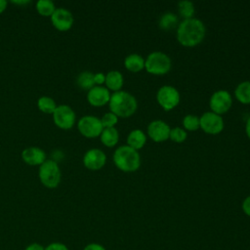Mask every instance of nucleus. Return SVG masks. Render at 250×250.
Listing matches in <instances>:
<instances>
[{
	"mask_svg": "<svg viewBox=\"0 0 250 250\" xmlns=\"http://www.w3.org/2000/svg\"><path fill=\"white\" fill-rule=\"evenodd\" d=\"M206 27L202 21L196 18L183 20L177 27V39L185 47H193L205 37Z\"/></svg>",
	"mask_w": 250,
	"mask_h": 250,
	"instance_id": "f257e3e1",
	"label": "nucleus"
},
{
	"mask_svg": "<svg viewBox=\"0 0 250 250\" xmlns=\"http://www.w3.org/2000/svg\"><path fill=\"white\" fill-rule=\"evenodd\" d=\"M109 109L118 117H129L135 113L138 107L136 98L127 91H116L110 95Z\"/></svg>",
	"mask_w": 250,
	"mask_h": 250,
	"instance_id": "f03ea898",
	"label": "nucleus"
},
{
	"mask_svg": "<svg viewBox=\"0 0 250 250\" xmlns=\"http://www.w3.org/2000/svg\"><path fill=\"white\" fill-rule=\"evenodd\" d=\"M112 158L115 166L123 172H134L141 165L140 153L128 145L117 147Z\"/></svg>",
	"mask_w": 250,
	"mask_h": 250,
	"instance_id": "7ed1b4c3",
	"label": "nucleus"
},
{
	"mask_svg": "<svg viewBox=\"0 0 250 250\" xmlns=\"http://www.w3.org/2000/svg\"><path fill=\"white\" fill-rule=\"evenodd\" d=\"M38 177L41 184L48 188H56L62 179V172L59 164L53 159H46L39 166Z\"/></svg>",
	"mask_w": 250,
	"mask_h": 250,
	"instance_id": "20e7f679",
	"label": "nucleus"
},
{
	"mask_svg": "<svg viewBox=\"0 0 250 250\" xmlns=\"http://www.w3.org/2000/svg\"><path fill=\"white\" fill-rule=\"evenodd\" d=\"M172 66L170 57L160 51H154L150 53L146 61L145 67L147 72L155 75H161L167 73Z\"/></svg>",
	"mask_w": 250,
	"mask_h": 250,
	"instance_id": "39448f33",
	"label": "nucleus"
},
{
	"mask_svg": "<svg viewBox=\"0 0 250 250\" xmlns=\"http://www.w3.org/2000/svg\"><path fill=\"white\" fill-rule=\"evenodd\" d=\"M77 129L80 134L86 138H96L102 134L104 127L101 119L97 116L84 115L78 120Z\"/></svg>",
	"mask_w": 250,
	"mask_h": 250,
	"instance_id": "423d86ee",
	"label": "nucleus"
},
{
	"mask_svg": "<svg viewBox=\"0 0 250 250\" xmlns=\"http://www.w3.org/2000/svg\"><path fill=\"white\" fill-rule=\"evenodd\" d=\"M53 121L55 125L62 130H68L73 127L76 120L74 110L67 104H60L55 109Z\"/></svg>",
	"mask_w": 250,
	"mask_h": 250,
	"instance_id": "0eeeda50",
	"label": "nucleus"
},
{
	"mask_svg": "<svg viewBox=\"0 0 250 250\" xmlns=\"http://www.w3.org/2000/svg\"><path fill=\"white\" fill-rule=\"evenodd\" d=\"M156 100L165 110H170L179 104L180 93L171 85H163L156 93Z\"/></svg>",
	"mask_w": 250,
	"mask_h": 250,
	"instance_id": "6e6552de",
	"label": "nucleus"
},
{
	"mask_svg": "<svg viewBox=\"0 0 250 250\" xmlns=\"http://www.w3.org/2000/svg\"><path fill=\"white\" fill-rule=\"evenodd\" d=\"M199 125L207 134L216 135L224 129V120L221 115L213 111H206L199 117Z\"/></svg>",
	"mask_w": 250,
	"mask_h": 250,
	"instance_id": "1a4fd4ad",
	"label": "nucleus"
},
{
	"mask_svg": "<svg viewBox=\"0 0 250 250\" xmlns=\"http://www.w3.org/2000/svg\"><path fill=\"white\" fill-rule=\"evenodd\" d=\"M232 104V99L227 90H218L212 94L209 101L210 108L213 112L217 114H222L227 112Z\"/></svg>",
	"mask_w": 250,
	"mask_h": 250,
	"instance_id": "9d476101",
	"label": "nucleus"
},
{
	"mask_svg": "<svg viewBox=\"0 0 250 250\" xmlns=\"http://www.w3.org/2000/svg\"><path fill=\"white\" fill-rule=\"evenodd\" d=\"M50 18L53 26L60 31L70 29L74 21L71 12L65 8H57Z\"/></svg>",
	"mask_w": 250,
	"mask_h": 250,
	"instance_id": "9b49d317",
	"label": "nucleus"
},
{
	"mask_svg": "<svg viewBox=\"0 0 250 250\" xmlns=\"http://www.w3.org/2000/svg\"><path fill=\"white\" fill-rule=\"evenodd\" d=\"M105 153L99 148H91L87 150L83 156V164L89 170H100L105 164Z\"/></svg>",
	"mask_w": 250,
	"mask_h": 250,
	"instance_id": "f8f14e48",
	"label": "nucleus"
},
{
	"mask_svg": "<svg viewBox=\"0 0 250 250\" xmlns=\"http://www.w3.org/2000/svg\"><path fill=\"white\" fill-rule=\"evenodd\" d=\"M170 126L163 120H153L147 126V134L154 142H164L169 138Z\"/></svg>",
	"mask_w": 250,
	"mask_h": 250,
	"instance_id": "ddd939ff",
	"label": "nucleus"
},
{
	"mask_svg": "<svg viewBox=\"0 0 250 250\" xmlns=\"http://www.w3.org/2000/svg\"><path fill=\"white\" fill-rule=\"evenodd\" d=\"M110 93L106 87L95 85L87 93V101L93 106H102L109 102Z\"/></svg>",
	"mask_w": 250,
	"mask_h": 250,
	"instance_id": "4468645a",
	"label": "nucleus"
},
{
	"mask_svg": "<svg viewBox=\"0 0 250 250\" xmlns=\"http://www.w3.org/2000/svg\"><path fill=\"white\" fill-rule=\"evenodd\" d=\"M22 160L30 166H40L46 161V152L39 146H28L21 152Z\"/></svg>",
	"mask_w": 250,
	"mask_h": 250,
	"instance_id": "2eb2a0df",
	"label": "nucleus"
},
{
	"mask_svg": "<svg viewBox=\"0 0 250 250\" xmlns=\"http://www.w3.org/2000/svg\"><path fill=\"white\" fill-rule=\"evenodd\" d=\"M123 75L118 70H110L105 74V86L108 90H112L114 92L120 91L123 86Z\"/></svg>",
	"mask_w": 250,
	"mask_h": 250,
	"instance_id": "dca6fc26",
	"label": "nucleus"
},
{
	"mask_svg": "<svg viewBox=\"0 0 250 250\" xmlns=\"http://www.w3.org/2000/svg\"><path fill=\"white\" fill-rule=\"evenodd\" d=\"M146 142V134L144 133L143 130L141 129H134L132 130L128 137H127V144L129 146L135 148V149H140L142 148Z\"/></svg>",
	"mask_w": 250,
	"mask_h": 250,
	"instance_id": "f3484780",
	"label": "nucleus"
},
{
	"mask_svg": "<svg viewBox=\"0 0 250 250\" xmlns=\"http://www.w3.org/2000/svg\"><path fill=\"white\" fill-rule=\"evenodd\" d=\"M124 65L128 70L132 72H138L145 67V59L141 55L133 53L125 58Z\"/></svg>",
	"mask_w": 250,
	"mask_h": 250,
	"instance_id": "a211bd4d",
	"label": "nucleus"
},
{
	"mask_svg": "<svg viewBox=\"0 0 250 250\" xmlns=\"http://www.w3.org/2000/svg\"><path fill=\"white\" fill-rule=\"evenodd\" d=\"M101 142L108 147L114 146L118 140H119V134L116 128L111 127V128H104L102 134L100 135Z\"/></svg>",
	"mask_w": 250,
	"mask_h": 250,
	"instance_id": "6ab92c4d",
	"label": "nucleus"
},
{
	"mask_svg": "<svg viewBox=\"0 0 250 250\" xmlns=\"http://www.w3.org/2000/svg\"><path fill=\"white\" fill-rule=\"evenodd\" d=\"M179 24L178 17L172 12H166L161 15L158 21V25L163 30H170Z\"/></svg>",
	"mask_w": 250,
	"mask_h": 250,
	"instance_id": "aec40b11",
	"label": "nucleus"
},
{
	"mask_svg": "<svg viewBox=\"0 0 250 250\" xmlns=\"http://www.w3.org/2000/svg\"><path fill=\"white\" fill-rule=\"evenodd\" d=\"M76 84L83 90H90L95 86L94 73L88 70L80 72L76 77Z\"/></svg>",
	"mask_w": 250,
	"mask_h": 250,
	"instance_id": "412c9836",
	"label": "nucleus"
},
{
	"mask_svg": "<svg viewBox=\"0 0 250 250\" xmlns=\"http://www.w3.org/2000/svg\"><path fill=\"white\" fill-rule=\"evenodd\" d=\"M235 98L242 104H250V81L239 83L234 90Z\"/></svg>",
	"mask_w": 250,
	"mask_h": 250,
	"instance_id": "4be33fe9",
	"label": "nucleus"
},
{
	"mask_svg": "<svg viewBox=\"0 0 250 250\" xmlns=\"http://www.w3.org/2000/svg\"><path fill=\"white\" fill-rule=\"evenodd\" d=\"M57 106L58 105H57L55 100L51 97L43 96L37 100V107L39 108L40 111H42L44 113L53 114L55 109L57 108Z\"/></svg>",
	"mask_w": 250,
	"mask_h": 250,
	"instance_id": "5701e85b",
	"label": "nucleus"
},
{
	"mask_svg": "<svg viewBox=\"0 0 250 250\" xmlns=\"http://www.w3.org/2000/svg\"><path fill=\"white\" fill-rule=\"evenodd\" d=\"M36 11L42 17H51L57 9L54 2L51 0H38L35 4Z\"/></svg>",
	"mask_w": 250,
	"mask_h": 250,
	"instance_id": "b1692460",
	"label": "nucleus"
},
{
	"mask_svg": "<svg viewBox=\"0 0 250 250\" xmlns=\"http://www.w3.org/2000/svg\"><path fill=\"white\" fill-rule=\"evenodd\" d=\"M178 11L180 16L184 18V20H188V19L193 18L195 13V8L191 1L182 0L178 3Z\"/></svg>",
	"mask_w": 250,
	"mask_h": 250,
	"instance_id": "393cba45",
	"label": "nucleus"
},
{
	"mask_svg": "<svg viewBox=\"0 0 250 250\" xmlns=\"http://www.w3.org/2000/svg\"><path fill=\"white\" fill-rule=\"evenodd\" d=\"M183 125L188 131H195L200 127L199 117L195 114H187L183 119Z\"/></svg>",
	"mask_w": 250,
	"mask_h": 250,
	"instance_id": "a878e982",
	"label": "nucleus"
},
{
	"mask_svg": "<svg viewBox=\"0 0 250 250\" xmlns=\"http://www.w3.org/2000/svg\"><path fill=\"white\" fill-rule=\"evenodd\" d=\"M187 137H188V134L186 130H184L183 128L175 127L170 130L169 138L175 143H183L184 141H186Z\"/></svg>",
	"mask_w": 250,
	"mask_h": 250,
	"instance_id": "bb28decb",
	"label": "nucleus"
},
{
	"mask_svg": "<svg viewBox=\"0 0 250 250\" xmlns=\"http://www.w3.org/2000/svg\"><path fill=\"white\" fill-rule=\"evenodd\" d=\"M101 122L104 128H111V127H114V125L118 122V116H116L111 111L106 112L101 118Z\"/></svg>",
	"mask_w": 250,
	"mask_h": 250,
	"instance_id": "cd10ccee",
	"label": "nucleus"
},
{
	"mask_svg": "<svg viewBox=\"0 0 250 250\" xmlns=\"http://www.w3.org/2000/svg\"><path fill=\"white\" fill-rule=\"evenodd\" d=\"M45 250H68V248L66 247V245H64L63 243L61 242H53L51 244H49Z\"/></svg>",
	"mask_w": 250,
	"mask_h": 250,
	"instance_id": "c85d7f7f",
	"label": "nucleus"
},
{
	"mask_svg": "<svg viewBox=\"0 0 250 250\" xmlns=\"http://www.w3.org/2000/svg\"><path fill=\"white\" fill-rule=\"evenodd\" d=\"M94 81H95V85L102 86L105 82V75L103 72L94 73Z\"/></svg>",
	"mask_w": 250,
	"mask_h": 250,
	"instance_id": "c756f323",
	"label": "nucleus"
},
{
	"mask_svg": "<svg viewBox=\"0 0 250 250\" xmlns=\"http://www.w3.org/2000/svg\"><path fill=\"white\" fill-rule=\"evenodd\" d=\"M242 210L243 212L250 217V195H248L242 202Z\"/></svg>",
	"mask_w": 250,
	"mask_h": 250,
	"instance_id": "7c9ffc66",
	"label": "nucleus"
},
{
	"mask_svg": "<svg viewBox=\"0 0 250 250\" xmlns=\"http://www.w3.org/2000/svg\"><path fill=\"white\" fill-rule=\"evenodd\" d=\"M83 250H105V248L99 243H90L86 245Z\"/></svg>",
	"mask_w": 250,
	"mask_h": 250,
	"instance_id": "2f4dec72",
	"label": "nucleus"
},
{
	"mask_svg": "<svg viewBox=\"0 0 250 250\" xmlns=\"http://www.w3.org/2000/svg\"><path fill=\"white\" fill-rule=\"evenodd\" d=\"M25 250H45V248L39 243H31L25 248Z\"/></svg>",
	"mask_w": 250,
	"mask_h": 250,
	"instance_id": "473e14b6",
	"label": "nucleus"
},
{
	"mask_svg": "<svg viewBox=\"0 0 250 250\" xmlns=\"http://www.w3.org/2000/svg\"><path fill=\"white\" fill-rule=\"evenodd\" d=\"M7 1L6 0H0V14H2L7 9Z\"/></svg>",
	"mask_w": 250,
	"mask_h": 250,
	"instance_id": "72a5a7b5",
	"label": "nucleus"
},
{
	"mask_svg": "<svg viewBox=\"0 0 250 250\" xmlns=\"http://www.w3.org/2000/svg\"><path fill=\"white\" fill-rule=\"evenodd\" d=\"M245 131H246V134L248 136V138L250 139V117L247 119L246 121V125H245Z\"/></svg>",
	"mask_w": 250,
	"mask_h": 250,
	"instance_id": "f704fd0d",
	"label": "nucleus"
},
{
	"mask_svg": "<svg viewBox=\"0 0 250 250\" xmlns=\"http://www.w3.org/2000/svg\"><path fill=\"white\" fill-rule=\"evenodd\" d=\"M13 3H15V4H27V3H29V1H12Z\"/></svg>",
	"mask_w": 250,
	"mask_h": 250,
	"instance_id": "c9c22d12",
	"label": "nucleus"
}]
</instances>
